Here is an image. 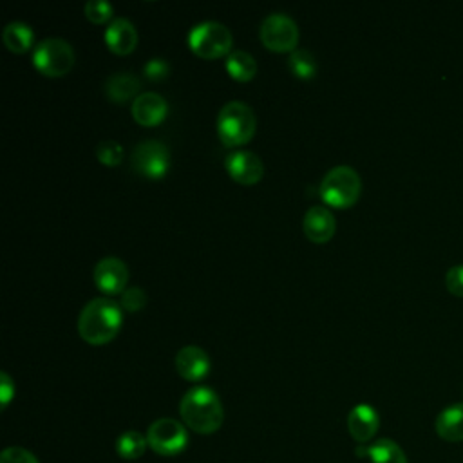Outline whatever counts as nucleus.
I'll list each match as a JSON object with an SVG mask.
<instances>
[{
	"instance_id": "obj_19",
	"label": "nucleus",
	"mask_w": 463,
	"mask_h": 463,
	"mask_svg": "<svg viewBox=\"0 0 463 463\" xmlns=\"http://www.w3.org/2000/svg\"><path fill=\"white\" fill-rule=\"evenodd\" d=\"M356 454L367 456L371 459V463H407V458H405L402 447L389 438L376 439L373 445H369L365 449L358 447Z\"/></svg>"
},
{
	"instance_id": "obj_14",
	"label": "nucleus",
	"mask_w": 463,
	"mask_h": 463,
	"mask_svg": "<svg viewBox=\"0 0 463 463\" xmlns=\"http://www.w3.org/2000/svg\"><path fill=\"white\" fill-rule=\"evenodd\" d=\"M380 427L378 412L369 403H358L347 414V430L358 443L369 441Z\"/></svg>"
},
{
	"instance_id": "obj_8",
	"label": "nucleus",
	"mask_w": 463,
	"mask_h": 463,
	"mask_svg": "<svg viewBox=\"0 0 463 463\" xmlns=\"http://www.w3.org/2000/svg\"><path fill=\"white\" fill-rule=\"evenodd\" d=\"M260 42L277 52L293 51L298 43V27L295 20L284 13L268 14L259 29Z\"/></svg>"
},
{
	"instance_id": "obj_30",
	"label": "nucleus",
	"mask_w": 463,
	"mask_h": 463,
	"mask_svg": "<svg viewBox=\"0 0 463 463\" xmlns=\"http://www.w3.org/2000/svg\"><path fill=\"white\" fill-rule=\"evenodd\" d=\"M13 394H14V383L11 382L7 373H0V403H2V409L7 407Z\"/></svg>"
},
{
	"instance_id": "obj_22",
	"label": "nucleus",
	"mask_w": 463,
	"mask_h": 463,
	"mask_svg": "<svg viewBox=\"0 0 463 463\" xmlns=\"http://www.w3.org/2000/svg\"><path fill=\"white\" fill-rule=\"evenodd\" d=\"M148 441L146 436H143L137 430H125L118 439H116V452L123 459H137L143 456Z\"/></svg>"
},
{
	"instance_id": "obj_4",
	"label": "nucleus",
	"mask_w": 463,
	"mask_h": 463,
	"mask_svg": "<svg viewBox=\"0 0 463 463\" xmlns=\"http://www.w3.org/2000/svg\"><path fill=\"white\" fill-rule=\"evenodd\" d=\"M257 128V119L250 105L242 101H228L217 114V136L226 146L248 143Z\"/></svg>"
},
{
	"instance_id": "obj_6",
	"label": "nucleus",
	"mask_w": 463,
	"mask_h": 463,
	"mask_svg": "<svg viewBox=\"0 0 463 463\" xmlns=\"http://www.w3.org/2000/svg\"><path fill=\"white\" fill-rule=\"evenodd\" d=\"M34 67L51 78L67 74L74 65V51L63 38H45L36 43L33 52Z\"/></svg>"
},
{
	"instance_id": "obj_27",
	"label": "nucleus",
	"mask_w": 463,
	"mask_h": 463,
	"mask_svg": "<svg viewBox=\"0 0 463 463\" xmlns=\"http://www.w3.org/2000/svg\"><path fill=\"white\" fill-rule=\"evenodd\" d=\"M0 463H38V459L27 449L7 447L0 454Z\"/></svg>"
},
{
	"instance_id": "obj_21",
	"label": "nucleus",
	"mask_w": 463,
	"mask_h": 463,
	"mask_svg": "<svg viewBox=\"0 0 463 463\" xmlns=\"http://www.w3.org/2000/svg\"><path fill=\"white\" fill-rule=\"evenodd\" d=\"M226 71L237 81H250L257 74V61L246 51H232L226 56Z\"/></svg>"
},
{
	"instance_id": "obj_23",
	"label": "nucleus",
	"mask_w": 463,
	"mask_h": 463,
	"mask_svg": "<svg viewBox=\"0 0 463 463\" xmlns=\"http://www.w3.org/2000/svg\"><path fill=\"white\" fill-rule=\"evenodd\" d=\"M288 65H289L291 72L302 80H309L317 72V60L307 49H295L289 54Z\"/></svg>"
},
{
	"instance_id": "obj_17",
	"label": "nucleus",
	"mask_w": 463,
	"mask_h": 463,
	"mask_svg": "<svg viewBox=\"0 0 463 463\" xmlns=\"http://www.w3.org/2000/svg\"><path fill=\"white\" fill-rule=\"evenodd\" d=\"M436 434L450 443L463 441V402L445 407L436 416Z\"/></svg>"
},
{
	"instance_id": "obj_29",
	"label": "nucleus",
	"mask_w": 463,
	"mask_h": 463,
	"mask_svg": "<svg viewBox=\"0 0 463 463\" xmlns=\"http://www.w3.org/2000/svg\"><path fill=\"white\" fill-rule=\"evenodd\" d=\"M447 289L458 297H463V264L450 266L445 275Z\"/></svg>"
},
{
	"instance_id": "obj_18",
	"label": "nucleus",
	"mask_w": 463,
	"mask_h": 463,
	"mask_svg": "<svg viewBox=\"0 0 463 463\" xmlns=\"http://www.w3.org/2000/svg\"><path fill=\"white\" fill-rule=\"evenodd\" d=\"M141 89V80L132 72H116L105 81V94L112 103H125L136 99Z\"/></svg>"
},
{
	"instance_id": "obj_26",
	"label": "nucleus",
	"mask_w": 463,
	"mask_h": 463,
	"mask_svg": "<svg viewBox=\"0 0 463 463\" xmlns=\"http://www.w3.org/2000/svg\"><path fill=\"white\" fill-rule=\"evenodd\" d=\"M146 304V293L139 286L127 288L121 293V307L127 311H139Z\"/></svg>"
},
{
	"instance_id": "obj_24",
	"label": "nucleus",
	"mask_w": 463,
	"mask_h": 463,
	"mask_svg": "<svg viewBox=\"0 0 463 463\" xmlns=\"http://www.w3.org/2000/svg\"><path fill=\"white\" fill-rule=\"evenodd\" d=\"M123 156H125V150L123 146L118 143V141H101L98 143L96 146V157L99 163L107 165V166H116L123 161Z\"/></svg>"
},
{
	"instance_id": "obj_10",
	"label": "nucleus",
	"mask_w": 463,
	"mask_h": 463,
	"mask_svg": "<svg viewBox=\"0 0 463 463\" xmlns=\"http://www.w3.org/2000/svg\"><path fill=\"white\" fill-rule=\"evenodd\" d=\"M128 280V269L118 257H103L94 268V282L107 295L123 293Z\"/></svg>"
},
{
	"instance_id": "obj_5",
	"label": "nucleus",
	"mask_w": 463,
	"mask_h": 463,
	"mask_svg": "<svg viewBox=\"0 0 463 463\" xmlns=\"http://www.w3.org/2000/svg\"><path fill=\"white\" fill-rule=\"evenodd\" d=\"M233 36L226 25L221 22H201L194 25L188 33V45L190 49L204 58V60H215L228 56L232 52Z\"/></svg>"
},
{
	"instance_id": "obj_13",
	"label": "nucleus",
	"mask_w": 463,
	"mask_h": 463,
	"mask_svg": "<svg viewBox=\"0 0 463 463\" xmlns=\"http://www.w3.org/2000/svg\"><path fill=\"white\" fill-rule=\"evenodd\" d=\"M302 230H304V235H306L311 242L324 244V242H327V241L335 235L336 221H335L333 213H331L327 208L315 204V206H311V208L304 213Z\"/></svg>"
},
{
	"instance_id": "obj_28",
	"label": "nucleus",
	"mask_w": 463,
	"mask_h": 463,
	"mask_svg": "<svg viewBox=\"0 0 463 463\" xmlns=\"http://www.w3.org/2000/svg\"><path fill=\"white\" fill-rule=\"evenodd\" d=\"M168 63L163 58H150L145 65H143V74L146 80L150 81H159L165 80L168 76Z\"/></svg>"
},
{
	"instance_id": "obj_7",
	"label": "nucleus",
	"mask_w": 463,
	"mask_h": 463,
	"mask_svg": "<svg viewBox=\"0 0 463 463\" xmlns=\"http://www.w3.org/2000/svg\"><path fill=\"white\" fill-rule=\"evenodd\" d=\"M148 447L159 456H175L184 450L188 434L183 423L174 418H159L146 430Z\"/></svg>"
},
{
	"instance_id": "obj_1",
	"label": "nucleus",
	"mask_w": 463,
	"mask_h": 463,
	"mask_svg": "<svg viewBox=\"0 0 463 463\" xmlns=\"http://www.w3.org/2000/svg\"><path fill=\"white\" fill-rule=\"evenodd\" d=\"M123 322L119 304L110 298H92L87 302L78 317V333L90 345H101L110 342Z\"/></svg>"
},
{
	"instance_id": "obj_16",
	"label": "nucleus",
	"mask_w": 463,
	"mask_h": 463,
	"mask_svg": "<svg viewBox=\"0 0 463 463\" xmlns=\"http://www.w3.org/2000/svg\"><path fill=\"white\" fill-rule=\"evenodd\" d=\"M168 105L157 92H143L132 101V116L139 125L154 127L166 118Z\"/></svg>"
},
{
	"instance_id": "obj_12",
	"label": "nucleus",
	"mask_w": 463,
	"mask_h": 463,
	"mask_svg": "<svg viewBox=\"0 0 463 463\" xmlns=\"http://www.w3.org/2000/svg\"><path fill=\"white\" fill-rule=\"evenodd\" d=\"M174 365L181 378L188 382H199L210 371V358L201 347L184 345L175 353Z\"/></svg>"
},
{
	"instance_id": "obj_9",
	"label": "nucleus",
	"mask_w": 463,
	"mask_h": 463,
	"mask_svg": "<svg viewBox=\"0 0 463 463\" xmlns=\"http://www.w3.org/2000/svg\"><path fill=\"white\" fill-rule=\"evenodd\" d=\"M132 166L139 175L159 179L170 166V152L157 139H145L132 150Z\"/></svg>"
},
{
	"instance_id": "obj_11",
	"label": "nucleus",
	"mask_w": 463,
	"mask_h": 463,
	"mask_svg": "<svg viewBox=\"0 0 463 463\" xmlns=\"http://www.w3.org/2000/svg\"><path fill=\"white\" fill-rule=\"evenodd\" d=\"M226 170L233 181L241 184H255L262 179L264 165L257 154L250 150H235L226 156Z\"/></svg>"
},
{
	"instance_id": "obj_20",
	"label": "nucleus",
	"mask_w": 463,
	"mask_h": 463,
	"mask_svg": "<svg viewBox=\"0 0 463 463\" xmlns=\"http://www.w3.org/2000/svg\"><path fill=\"white\" fill-rule=\"evenodd\" d=\"M4 45L16 54H24L33 47L34 34L33 29L24 22H9L2 31Z\"/></svg>"
},
{
	"instance_id": "obj_15",
	"label": "nucleus",
	"mask_w": 463,
	"mask_h": 463,
	"mask_svg": "<svg viewBox=\"0 0 463 463\" xmlns=\"http://www.w3.org/2000/svg\"><path fill=\"white\" fill-rule=\"evenodd\" d=\"M105 43L118 56L132 52L137 43V31L134 24L123 16L114 18L105 31Z\"/></svg>"
},
{
	"instance_id": "obj_2",
	"label": "nucleus",
	"mask_w": 463,
	"mask_h": 463,
	"mask_svg": "<svg viewBox=\"0 0 463 463\" xmlns=\"http://www.w3.org/2000/svg\"><path fill=\"white\" fill-rule=\"evenodd\" d=\"M183 423L197 434H212L219 430L224 420V411L219 396L204 385L192 387L179 403Z\"/></svg>"
},
{
	"instance_id": "obj_3",
	"label": "nucleus",
	"mask_w": 463,
	"mask_h": 463,
	"mask_svg": "<svg viewBox=\"0 0 463 463\" xmlns=\"http://www.w3.org/2000/svg\"><path fill=\"white\" fill-rule=\"evenodd\" d=\"M318 194L320 199L333 208H349L362 194V179L353 166L338 165L326 172Z\"/></svg>"
},
{
	"instance_id": "obj_25",
	"label": "nucleus",
	"mask_w": 463,
	"mask_h": 463,
	"mask_svg": "<svg viewBox=\"0 0 463 463\" xmlns=\"http://www.w3.org/2000/svg\"><path fill=\"white\" fill-rule=\"evenodd\" d=\"M83 13L92 24H103L112 16V5L105 0H89L83 5Z\"/></svg>"
}]
</instances>
